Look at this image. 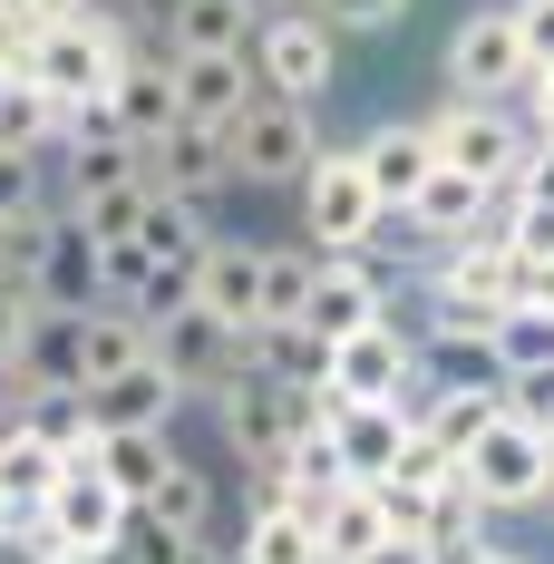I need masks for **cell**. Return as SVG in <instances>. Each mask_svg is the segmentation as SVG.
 <instances>
[{
  "mask_svg": "<svg viewBox=\"0 0 554 564\" xmlns=\"http://www.w3.org/2000/svg\"><path fill=\"white\" fill-rule=\"evenodd\" d=\"M535 40H525V20H515V0H487V10H467L457 30L438 40V78L447 98H487V108H506V98H525L535 88Z\"/></svg>",
  "mask_w": 554,
  "mask_h": 564,
  "instance_id": "6da1fadb",
  "label": "cell"
},
{
  "mask_svg": "<svg viewBox=\"0 0 554 564\" xmlns=\"http://www.w3.org/2000/svg\"><path fill=\"white\" fill-rule=\"evenodd\" d=\"M380 234H389V195L370 185L360 147H332L302 185V243L312 253H380Z\"/></svg>",
  "mask_w": 554,
  "mask_h": 564,
  "instance_id": "7a4b0ae2",
  "label": "cell"
},
{
  "mask_svg": "<svg viewBox=\"0 0 554 564\" xmlns=\"http://www.w3.org/2000/svg\"><path fill=\"white\" fill-rule=\"evenodd\" d=\"M332 156V137H322V117H312V98H253V108L233 117V175L243 185H312V166Z\"/></svg>",
  "mask_w": 554,
  "mask_h": 564,
  "instance_id": "3957f363",
  "label": "cell"
},
{
  "mask_svg": "<svg viewBox=\"0 0 554 564\" xmlns=\"http://www.w3.org/2000/svg\"><path fill=\"white\" fill-rule=\"evenodd\" d=\"M428 137H438L447 166L477 175V185H515V175H525V156H535L525 117L487 108V98H447V108H428Z\"/></svg>",
  "mask_w": 554,
  "mask_h": 564,
  "instance_id": "277c9868",
  "label": "cell"
},
{
  "mask_svg": "<svg viewBox=\"0 0 554 564\" xmlns=\"http://www.w3.org/2000/svg\"><path fill=\"white\" fill-rule=\"evenodd\" d=\"M428 390V360H419V340L399 332V312L370 322V332L332 340V399H370V409H409V399Z\"/></svg>",
  "mask_w": 554,
  "mask_h": 564,
  "instance_id": "5b68a950",
  "label": "cell"
},
{
  "mask_svg": "<svg viewBox=\"0 0 554 564\" xmlns=\"http://www.w3.org/2000/svg\"><path fill=\"white\" fill-rule=\"evenodd\" d=\"M467 487H477L487 507H545L554 497V429H535V419L506 409L497 429L467 448Z\"/></svg>",
  "mask_w": 554,
  "mask_h": 564,
  "instance_id": "8992f818",
  "label": "cell"
},
{
  "mask_svg": "<svg viewBox=\"0 0 554 564\" xmlns=\"http://www.w3.org/2000/svg\"><path fill=\"white\" fill-rule=\"evenodd\" d=\"M253 68H263L273 98H312V108H322V88H332V68H340L332 10H273L263 40H253Z\"/></svg>",
  "mask_w": 554,
  "mask_h": 564,
  "instance_id": "52a82bcc",
  "label": "cell"
},
{
  "mask_svg": "<svg viewBox=\"0 0 554 564\" xmlns=\"http://www.w3.org/2000/svg\"><path fill=\"white\" fill-rule=\"evenodd\" d=\"M30 292L40 302H58V312H88V302H108V253H98V234L78 225L68 205L58 215H40V234H30Z\"/></svg>",
  "mask_w": 554,
  "mask_h": 564,
  "instance_id": "ba28073f",
  "label": "cell"
},
{
  "mask_svg": "<svg viewBox=\"0 0 554 564\" xmlns=\"http://www.w3.org/2000/svg\"><path fill=\"white\" fill-rule=\"evenodd\" d=\"M156 360H166L175 380L205 399V390H224L233 370H253V332H233L224 312L185 302V312H166V322H156Z\"/></svg>",
  "mask_w": 554,
  "mask_h": 564,
  "instance_id": "9c48e42d",
  "label": "cell"
},
{
  "mask_svg": "<svg viewBox=\"0 0 554 564\" xmlns=\"http://www.w3.org/2000/svg\"><path fill=\"white\" fill-rule=\"evenodd\" d=\"M389 322V253H322V282H312V312L302 332L312 340H350Z\"/></svg>",
  "mask_w": 554,
  "mask_h": 564,
  "instance_id": "30bf717a",
  "label": "cell"
},
{
  "mask_svg": "<svg viewBox=\"0 0 554 564\" xmlns=\"http://www.w3.org/2000/svg\"><path fill=\"white\" fill-rule=\"evenodd\" d=\"M50 525L68 535V555H78V564H108L117 535L137 525V507L108 487V467H98V457H68V487L50 497Z\"/></svg>",
  "mask_w": 554,
  "mask_h": 564,
  "instance_id": "8fae6325",
  "label": "cell"
},
{
  "mask_svg": "<svg viewBox=\"0 0 554 564\" xmlns=\"http://www.w3.org/2000/svg\"><path fill=\"white\" fill-rule=\"evenodd\" d=\"M146 147V185L156 195H215L224 175H233V127H205V117H185V127H156V137H137Z\"/></svg>",
  "mask_w": 554,
  "mask_h": 564,
  "instance_id": "7c38bea8",
  "label": "cell"
},
{
  "mask_svg": "<svg viewBox=\"0 0 554 564\" xmlns=\"http://www.w3.org/2000/svg\"><path fill=\"white\" fill-rule=\"evenodd\" d=\"M50 166H58V205L88 215V205H108V195H137V185H146V147H137V137H68Z\"/></svg>",
  "mask_w": 554,
  "mask_h": 564,
  "instance_id": "4fadbf2b",
  "label": "cell"
},
{
  "mask_svg": "<svg viewBox=\"0 0 554 564\" xmlns=\"http://www.w3.org/2000/svg\"><path fill=\"white\" fill-rule=\"evenodd\" d=\"M175 78H185V117H205V127H233L263 98L253 50H175Z\"/></svg>",
  "mask_w": 554,
  "mask_h": 564,
  "instance_id": "5bb4252c",
  "label": "cell"
},
{
  "mask_svg": "<svg viewBox=\"0 0 554 564\" xmlns=\"http://www.w3.org/2000/svg\"><path fill=\"white\" fill-rule=\"evenodd\" d=\"M487 215H497V185H477V175H457V166H438L399 205V225L419 234V243H467V234H487Z\"/></svg>",
  "mask_w": 554,
  "mask_h": 564,
  "instance_id": "9a60e30c",
  "label": "cell"
},
{
  "mask_svg": "<svg viewBox=\"0 0 554 564\" xmlns=\"http://www.w3.org/2000/svg\"><path fill=\"white\" fill-rule=\"evenodd\" d=\"M360 166H370V185H380L389 215H399V205H409V195H419L447 156H438V137H428V117H389V127H370V137H360Z\"/></svg>",
  "mask_w": 554,
  "mask_h": 564,
  "instance_id": "2e32d148",
  "label": "cell"
},
{
  "mask_svg": "<svg viewBox=\"0 0 554 564\" xmlns=\"http://www.w3.org/2000/svg\"><path fill=\"white\" fill-rule=\"evenodd\" d=\"M10 360H20L40 390H88V312L40 302V312H30V332L10 340Z\"/></svg>",
  "mask_w": 554,
  "mask_h": 564,
  "instance_id": "e0dca14e",
  "label": "cell"
},
{
  "mask_svg": "<svg viewBox=\"0 0 554 564\" xmlns=\"http://www.w3.org/2000/svg\"><path fill=\"white\" fill-rule=\"evenodd\" d=\"M312 525H322V555L332 564H370L399 545V516H389L380 487H332L322 507H312Z\"/></svg>",
  "mask_w": 554,
  "mask_h": 564,
  "instance_id": "ac0fdd59",
  "label": "cell"
},
{
  "mask_svg": "<svg viewBox=\"0 0 554 564\" xmlns=\"http://www.w3.org/2000/svg\"><path fill=\"white\" fill-rule=\"evenodd\" d=\"M185 380H175L166 360H137V370H117V380H98L88 390V409H98V429H175V409H185Z\"/></svg>",
  "mask_w": 554,
  "mask_h": 564,
  "instance_id": "d6986e66",
  "label": "cell"
},
{
  "mask_svg": "<svg viewBox=\"0 0 554 564\" xmlns=\"http://www.w3.org/2000/svg\"><path fill=\"white\" fill-rule=\"evenodd\" d=\"M195 302L224 312L233 332H263V243L215 234V253H205V273H195Z\"/></svg>",
  "mask_w": 554,
  "mask_h": 564,
  "instance_id": "ffe728a7",
  "label": "cell"
},
{
  "mask_svg": "<svg viewBox=\"0 0 554 564\" xmlns=\"http://www.w3.org/2000/svg\"><path fill=\"white\" fill-rule=\"evenodd\" d=\"M409 409H370V399H340L332 409V448H340V467L360 477V487H380L389 467H399V448H409Z\"/></svg>",
  "mask_w": 554,
  "mask_h": 564,
  "instance_id": "44dd1931",
  "label": "cell"
},
{
  "mask_svg": "<svg viewBox=\"0 0 554 564\" xmlns=\"http://www.w3.org/2000/svg\"><path fill=\"white\" fill-rule=\"evenodd\" d=\"M273 20V0H166V58L175 50H253Z\"/></svg>",
  "mask_w": 554,
  "mask_h": 564,
  "instance_id": "7402d4cb",
  "label": "cell"
},
{
  "mask_svg": "<svg viewBox=\"0 0 554 564\" xmlns=\"http://www.w3.org/2000/svg\"><path fill=\"white\" fill-rule=\"evenodd\" d=\"M419 360H428V380H447V390H506V350L477 322H428L419 332Z\"/></svg>",
  "mask_w": 554,
  "mask_h": 564,
  "instance_id": "603a6c76",
  "label": "cell"
},
{
  "mask_svg": "<svg viewBox=\"0 0 554 564\" xmlns=\"http://www.w3.org/2000/svg\"><path fill=\"white\" fill-rule=\"evenodd\" d=\"M117 108H127V127H137V137L185 127V78H175V58H166V30H156L146 50L127 58V78H117Z\"/></svg>",
  "mask_w": 554,
  "mask_h": 564,
  "instance_id": "cb8c5ba5",
  "label": "cell"
},
{
  "mask_svg": "<svg viewBox=\"0 0 554 564\" xmlns=\"http://www.w3.org/2000/svg\"><path fill=\"white\" fill-rule=\"evenodd\" d=\"M58 487H68V457L30 429H0V516H50Z\"/></svg>",
  "mask_w": 554,
  "mask_h": 564,
  "instance_id": "d4e9b609",
  "label": "cell"
},
{
  "mask_svg": "<svg viewBox=\"0 0 554 564\" xmlns=\"http://www.w3.org/2000/svg\"><path fill=\"white\" fill-rule=\"evenodd\" d=\"M98 467H108V487L127 507H146L175 467H185V448H175L166 429H108V438H98Z\"/></svg>",
  "mask_w": 554,
  "mask_h": 564,
  "instance_id": "484cf974",
  "label": "cell"
},
{
  "mask_svg": "<svg viewBox=\"0 0 554 564\" xmlns=\"http://www.w3.org/2000/svg\"><path fill=\"white\" fill-rule=\"evenodd\" d=\"M506 409H515V399L506 390H447V380H428V390L409 399V419H419V429H428V438H438V448H477V438H487V429H497Z\"/></svg>",
  "mask_w": 554,
  "mask_h": 564,
  "instance_id": "4316f807",
  "label": "cell"
},
{
  "mask_svg": "<svg viewBox=\"0 0 554 564\" xmlns=\"http://www.w3.org/2000/svg\"><path fill=\"white\" fill-rule=\"evenodd\" d=\"M233 564H332V555H322L312 507H243V545H233Z\"/></svg>",
  "mask_w": 554,
  "mask_h": 564,
  "instance_id": "83f0119b",
  "label": "cell"
},
{
  "mask_svg": "<svg viewBox=\"0 0 554 564\" xmlns=\"http://www.w3.org/2000/svg\"><path fill=\"white\" fill-rule=\"evenodd\" d=\"M0 147H40V156L68 147V108H58L30 68H10V78H0Z\"/></svg>",
  "mask_w": 554,
  "mask_h": 564,
  "instance_id": "f1b7e54d",
  "label": "cell"
},
{
  "mask_svg": "<svg viewBox=\"0 0 554 564\" xmlns=\"http://www.w3.org/2000/svg\"><path fill=\"white\" fill-rule=\"evenodd\" d=\"M146 253H156L166 273H205V253H215L205 205H195V195H156V205H146Z\"/></svg>",
  "mask_w": 554,
  "mask_h": 564,
  "instance_id": "f546056e",
  "label": "cell"
},
{
  "mask_svg": "<svg viewBox=\"0 0 554 564\" xmlns=\"http://www.w3.org/2000/svg\"><path fill=\"white\" fill-rule=\"evenodd\" d=\"M312 282H322V253L312 243H263V332L312 312Z\"/></svg>",
  "mask_w": 554,
  "mask_h": 564,
  "instance_id": "4dcf8cb0",
  "label": "cell"
},
{
  "mask_svg": "<svg viewBox=\"0 0 554 564\" xmlns=\"http://www.w3.org/2000/svg\"><path fill=\"white\" fill-rule=\"evenodd\" d=\"M497 350H506V380L554 370V312H506V322H497Z\"/></svg>",
  "mask_w": 554,
  "mask_h": 564,
  "instance_id": "1f68e13d",
  "label": "cell"
},
{
  "mask_svg": "<svg viewBox=\"0 0 554 564\" xmlns=\"http://www.w3.org/2000/svg\"><path fill=\"white\" fill-rule=\"evenodd\" d=\"M175 555H185V535H166L156 516H137V525L117 535V555H108V564H175Z\"/></svg>",
  "mask_w": 554,
  "mask_h": 564,
  "instance_id": "d6a6232c",
  "label": "cell"
},
{
  "mask_svg": "<svg viewBox=\"0 0 554 564\" xmlns=\"http://www.w3.org/2000/svg\"><path fill=\"white\" fill-rule=\"evenodd\" d=\"M30 399H40V380H30V370L0 350V429H20V419H30Z\"/></svg>",
  "mask_w": 554,
  "mask_h": 564,
  "instance_id": "836d02e7",
  "label": "cell"
},
{
  "mask_svg": "<svg viewBox=\"0 0 554 564\" xmlns=\"http://www.w3.org/2000/svg\"><path fill=\"white\" fill-rule=\"evenodd\" d=\"M322 10H332V30H389L409 0H322Z\"/></svg>",
  "mask_w": 554,
  "mask_h": 564,
  "instance_id": "e575fe53",
  "label": "cell"
},
{
  "mask_svg": "<svg viewBox=\"0 0 554 564\" xmlns=\"http://www.w3.org/2000/svg\"><path fill=\"white\" fill-rule=\"evenodd\" d=\"M10 10H30V20H40V30H68V20H88V10H98V0H10Z\"/></svg>",
  "mask_w": 554,
  "mask_h": 564,
  "instance_id": "d590c367",
  "label": "cell"
},
{
  "mask_svg": "<svg viewBox=\"0 0 554 564\" xmlns=\"http://www.w3.org/2000/svg\"><path fill=\"white\" fill-rule=\"evenodd\" d=\"M515 20H525V40H535V58H554V0H515Z\"/></svg>",
  "mask_w": 554,
  "mask_h": 564,
  "instance_id": "8d00e7d4",
  "label": "cell"
},
{
  "mask_svg": "<svg viewBox=\"0 0 554 564\" xmlns=\"http://www.w3.org/2000/svg\"><path fill=\"white\" fill-rule=\"evenodd\" d=\"M370 564H438V555H428L419 535H399V545H389V555H370Z\"/></svg>",
  "mask_w": 554,
  "mask_h": 564,
  "instance_id": "74e56055",
  "label": "cell"
},
{
  "mask_svg": "<svg viewBox=\"0 0 554 564\" xmlns=\"http://www.w3.org/2000/svg\"><path fill=\"white\" fill-rule=\"evenodd\" d=\"M457 564H525V555H506L497 535H487V545H477V555H457Z\"/></svg>",
  "mask_w": 554,
  "mask_h": 564,
  "instance_id": "f35d334b",
  "label": "cell"
},
{
  "mask_svg": "<svg viewBox=\"0 0 554 564\" xmlns=\"http://www.w3.org/2000/svg\"><path fill=\"white\" fill-rule=\"evenodd\" d=\"M175 564H233V555H224V545H185Z\"/></svg>",
  "mask_w": 554,
  "mask_h": 564,
  "instance_id": "ab89813d",
  "label": "cell"
},
{
  "mask_svg": "<svg viewBox=\"0 0 554 564\" xmlns=\"http://www.w3.org/2000/svg\"><path fill=\"white\" fill-rule=\"evenodd\" d=\"M98 10H127V20H137V10H146V0H98Z\"/></svg>",
  "mask_w": 554,
  "mask_h": 564,
  "instance_id": "60d3db41",
  "label": "cell"
},
{
  "mask_svg": "<svg viewBox=\"0 0 554 564\" xmlns=\"http://www.w3.org/2000/svg\"><path fill=\"white\" fill-rule=\"evenodd\" d=\"M273 10H322V0H273Z\"/></svg>",
  "mask_w": 554,
  "mask_h": 564,
  "instance_id": "b9f144b4",
  "label": "cell"
},
{
  "mask_svg": "<svg viewBox=\"0 0 554 564\" xmlns=\"http://www.w3.org/2000/svg\"><path fill=\"white\" fill-rule=\"evenodd\" d=\"M545 429H554V419H545Z\"/></svg>",
  "mask_w": 554,
  "mask_h": 564,
  "instance_id": "7bdbcfd3",
  "label": "cell"
},
{
  "mask_svg": "<svg viewBox=\"0 0 554 564\" xmlns=\"http://www.w3.org/2000/svg\"><path fill=\"white\" fill-rule=\"evenodd\" d=\"M545 507H554V497H545Z\"/></svg>",
  "mask_w": 554,
  "mask_h": 564,
  "instance_id": "ee69618b",
  "label": "cell"
}]
</instances>
